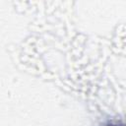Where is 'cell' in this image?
<instances>
[{"instance_id": "obj_1", "label": "cell", "mask_w": 126, "mask_h": 126, "mask_svg": "<svg viewBox=\"0 0 126 126\" xmlns=\"http://www.w3.org/2000/svg\"><path fill=\"white\" fill-rule=\"evenodd\" d=\"M107 126H123V125H118V124H109Z\"/></svg>"}]
</instances>
